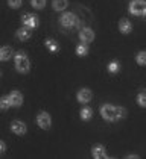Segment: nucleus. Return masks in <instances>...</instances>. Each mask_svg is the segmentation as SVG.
<instances>
[{
    "mask_svg": "<svg viewBox=\"0 0 146 159\" xmlns=\"http://www.w3.org/2000/svg\"><path fill=\"white\" fill-rule=\"evenodd\" d=\"M52 6H53L55 11H64L69 6V2L67 0H53L52 2Z\"/></svg>",
    "mask_w": 146,
    "mask_h": 159,
    "instance_id": "ddd939ff",
    "label": "nucleus"
},
{
    "mask_svg": "<svg viewBox=\"0 0 146 159\" xmlns=\"http://www.w3.org/2000/svg\"><path fill=\"white\" fill-rule=\"evenodd\" d=\"M22 21H23L24 26H31V27H36L38 26V18L34 14H23Z\"/></svg>",
    "mask_w": 146,
    "mask_h": 159,
    "instance_id": "0eeeda50",
    "label": "nucleus"
},
{
    "mask_svg": "<svg viewBox=\"0 0 146 159\" xmlns=\"http://www.w3.org/2000/svg\"><path fill=\"white\" fill-rule=\"evenodd\" d=\"M12 105H11V102H9V97H2L0 98V109L2 111H6V109H9Z\"/></svg>",
    "mask_w": 146,
    "mask_h": 159,
    "instance_id": "f3484780",
    "label": "nucleus"
},
{
    "mask_svg": "<svg viewBox=\"0 0 146 159\" xmlns=\"http://www.w3.org/2000/svg\"><path fill=\"white\" fill-rule=\"evenodd\" d=\"M129 12L134 15H142L146 12V3L143 0H133L129 3Z\"/></svg>",
    "mask_w": 146,
    "mask_h": 159,
    "instance_id": "20e7f679",
    "label": "nucleus"
},
{
    "mask_svg": "<svg viewBox=\"0 0 146 159\" xmlns=\"http://www.w3.org/2000/svg\"><path fill=\"white\" fill-rule=\"evenodd\" d=\"M79 38H81L82 43L88 44V43H91L95 39V34H93V30L90 27H82L81 32H79Z\"/></svg>",
    "mask_w": 146,
    "mask_h": 159,
    "instance_id": "423d86ee",
    "label": "nucleus"
},
{
    "mask_svg": "<svg viewBox=\"0 0 146 159\" xmlns=\"http://www.w3.org/2000/svg\"><path fill=\"white\" fill-rule=\"evenodd\" d=\"M31 3L35 9H43L46 6V0H31Z\"/></svg>",
    "mask_w": 146,
    "mask_h": 159,
    "instance_id": "a211bd4d",
    "label": "nucleus"
},
{
    "mask_svg": "<svg viewBox=\"0 0 146 159\" xmlns=\"http://www.w3.org/2000/svg\"><path fill=\"white\" fill-rule=\"evenodd\" d=\"M91 152H93V156H95L96 159L108 158V155H107V150H105V147H104V146H95Z\"/></svg>",
    "mask_w": 146,
    "mask_h": 159,
    "instance_id": "f8f14e48",
    "label": "nucleus"
},
{
    "mask_svg": "<svg viewBox=\"0 0 146 159\" xmlns=\"http://www.w3.org/2000/svg\"><path fill=\"white\" fill-rule=\"evenodd\" d=\"M36 123H38V126H40L41 129L47 130V129H50V124H52L50 115H49L46 111H41V112L36 115Z\"/></svg>",
    "mask_w": 146,
    "mask_h": 159,
    "instance_id": "39448f33",
    "label": "nucleus"
},
{
    "mask_svg": "<svg viewBox=\"0 0 146 159\" xmlns=\"http://www.w3.org/2000/svg\"><path fill=\"white\" fill-rule=\"evenodd\" d=\"M137 64L146 65V52H140V53L137 55Z\"/></svg>",
    "mask_w": 146,
    "mask_h": 159,
    "instance_id": "412c9836",
    "label": "nucleus"
},
{
    "mask_svg": "<svg viewBox=\"0 0 146 159\" xmlns=\"http://www.w3.org/2000/svg\"><path fill=\"white\" fill-rule=\"evenodd\" d=\"M46 46H47V47L52 50V52H56V50H58V44H56L53 39H49L47 43H46Z\"/></svg>",
    "mask_w": 146,
    "mask_h": 159,
    "instance_id": "4be33fe9",
    "label": "nucleus"
},
{
    "mask_svg": "<svg viewBox=\"0 0 146 159\" xmlns=\"http://www.w3.org/2000/svg\"><path fill=\"white\" fill-rule=\"evenodd\" d=\"M100 115L107 121H116L119 118L126 117V109L125 108H119V106H113V105H104L100 108Z\"/></svg>",
    "mask_w": 146,
    "mask_h": 159,
    "instance_id": "f257e3e1",
    "label": "nucleus"
},
{
    "mask_svg": "<svg viewBox=\"0 0 146 159\" xmlns=\"http://www.w3.org/2000/svg\"><path fill=\"white\" fill-rule=\"evenodd\" d=\"M137 102H139V105H140V106L146 108V91H142V93L139 94V97H137Z\"/></svg>",
    "mask_w": 146,
    "mask_h": 159,
    "instance_id": "aec40b11",
    "label": "nucleus"
},
{
    "mask_svg": "<svg viewBox=\"0 0 146 159\" xmlns=\"http://www.w3.org/2000/svg\"><path fill=\"white\" fill-rule=\"evenodd\" d=\"M61 25L64 27H78L79 26V18L73 12H66L61 17Z\"/></svg>",
    "mask_w": 146,
    "mask_h": 159,
    "instance_id": "7ed1b4c3",
    "label": "nucleus"
},
{
    "mask_svg": "<svg viewBox=\"0 0 146 159\" xmlns=\"http://www.w3.org/2000/svg\"><path fill=\"white\" fill-rule=\"evenodd\" d=\"M11 130L17 135H23V134H26V124L23 121H20V120H15L11 124Z\"/></svg>",
    "mask_w": 146,
    "mask_h": 159,
    "instance_id": "1a4fd4ad",
    "label": "nucleus"
},
{
    "mask_svg": "<svg viewBox=\"0 0 146 159\" xmlns=\"http://www.w3.org/2000/svg\"><path fill=\"white\" fill-rule=\"evenodd\" d=\"M29 67H31L29 58L24 55L23 52H18V53L15 55V68H17L20 73H27V71H29Z\"/></svg>",
    "mask_w": 146,
    "mask_h": 159,
    "instance_id": "f03ea898",
    "label": "nucleus"
},
{
    "mask_svg": "<svg viewBox=\"0 0 146 159\" xmlns=\"http://www.w3.org/2000/svg\"><path fill=\"white\" fill-rule=\"evenodd\" d=\"M8 3H9V6H11V8L17 9V8H20V5H22V0H8Z\"/></svg>",
    "mask_w": 146,
    "mask_h": 159,
    "instance_id": "b1692460",
    "label": "nucleus"
},
{
    "mask_svg": "<svg viewBox=\"0 0 146 159\" xmlns=\"http://www.w3.org/2000/svg\"><path fill=\"white\" fill-rule=\"evenodd\" d=\"M108 70L111 71V73H117V71H119V64H117L116 61L111 62V64L108 65Z\"/></svg>",
    "mask_w": 146,
    "mask_h": 159,
    "instance_id": "5701e85b",
    "label": "nucleus"
},
{
    "mask_svg": "<svg viewBox=\"0 0 146 159\" xmlns=\"http://www.w3.org/2000/svg\"><path fill=\"white\" fill-rule=\"evenodd\" d=\"M76 53L79 55V56H85L87 53H88V49H87V44L82 43L81 46H78V49H76Z\"/></svg>",
    "mask_w": 146,
    "mask_h": 159,
    "instance_id": "6ab92c4d",
    "label": "nucleus"
},
{
    "mask_svg": "<svg viewBox=\"0 0 146 159\" xmlns=\"http://www.w3.org/2000/svg\"><path fill=\"white\" fill-rule=\"evenodd\" d=\"M119 29H120L122 34H129L131 29H133V26H131V23L128 20H122L120 23H119Z\"/></svg>",
    "mask_w": 146,
    "mask_h": 159,
    "instance_id": "2eb2a0df",
    "label": "nucleus"
},
{
    "mask_svg": "<svg viewBox=\"0 0 146 159\" xmlns=\"http://www.w3.org/2000/svg\"><path fill=\"white\" fill-rule=\"evenodd\" d=\"M6 150V146H5V143L3 141H0V153H3Z\"/></svg>",
    "mask_w": 146,
    "mask_h": 159,
    "instance_id": "393cba45",
    "label": "nucleus"
},
{
    "mask_svg": "<svg viewBox=\"0 0 146 159\" xmlns=\"http://www.w3.org/2000/svg\"><path fill=\"white\" fill-rule=\"evenodd\" d=\"M145 17H146V12H145Z\"/></svg>",
    "mask_w": 146,
    "mask_h": 159,
    "instance_id": "a878e982",
    "label": "nucleus"
},
{
    "mask_svg": "<svg viewBox=\"0 0 146 159\" xmlns=\"http://www.w3.org/2000/svg\"><path fill=\"white\" fill-rule=\"evenodd\" d=\"M91 97H93V94H91V91L87 89V88L78 91V100H79L81 103H88V102L91 100Z\"/></svg>",
    "mask_w": 146,
    "mask_h": 159,
    "instance_id": "9b49d317",
    "label": "nucleus"
},
{
    "mask_svg": "<svg viewBox=\"0 0 146 159\" xmlns=\"http://www.w3.org/2000/svg\"><path fill=\"white\" fill-rule=\"evenodd\" d=\"M31 35H32V27H31V26H24V27H22V29L17 30V38L22 39V41L29 39Z\"/></svg>",
    "mask_w": 146,
    "mask_h": 159,
    "instance_id": "9d476101",
    "label": "nucleus"
},
{
    "mask_svg": "<svg viewBox=\"0 0 146 159\" xmlns=\"http://www.w3.org/2000/svg\"><path fill=\"white\" fill-rule=\"evenodd\" d=\"M91 115H93V111L90 109L88 106L82 108V111H81V118H82V120H90Z\"/></svg>",
    "mask_w": 146,
    "mask_h": 159,
    "instance_id": "dca6fc26",
    "label": "nucleus"
},
{
    "mask_svg": "<svg viewBox=\"0 0 146 159\" xmlns=\"http://www.w3.org/2000/svg\"><path fill=\"white\" fill-rule=\"evenodd\" d=\"M8 97H9V102H11L12 106H15V108L22 106V103H23V96H22L18 91H12Z\"/></svg>",
    "mask_w": 146,
    "mask_h": 159,
    "instance_id": "6e6552de",
    "label": "nucleus"
},
{
    "mask_svg": "<svg viewBox=\"0 0 146 159\" xmlns=\"http://www.w3.org/2000/svg\"><path fill=\"white\" fill-rule=\"evenodd\" d=\"M12 56V49L11 47H2L0 49V61H8Z\"/></svg>",
    "mask_w": 146,
    "mask_h": 159,
    "instance_id": "4468645a",
    "label": "nucleus"
}]
</instances>
